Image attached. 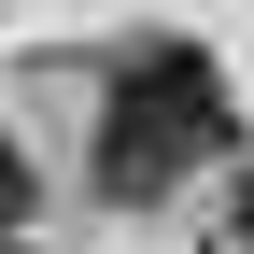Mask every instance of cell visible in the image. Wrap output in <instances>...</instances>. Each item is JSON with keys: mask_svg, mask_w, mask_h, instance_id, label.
Here are the masks:
<instances>
[{"mask_svg": "<svg viewBox=\"0 0 254 254\" xmlns=\"http://www.w3.org/2000/svg\"><path fill=\"white\" fill-rule=\"evenodd\" d=\"M28 198H43V184H28V155H14V141H0V254H14V240H28Z\"/></svg>", "mask_w": 254, "mask_h": 254, "instance_id": "cell-2", "label": "cell"}, {"mask_svg": "<svg viewBox=\"0 0 254 254\" xmlns=\"http://www.w3.org/2000/svg\"><path fill=\"white\" fill-rule=\"evenodd\" d=\"M226 240H254V155H240V198H226Z\"/></svg>", "mask_w": 254, "mask_h": 254, "instance_id": "cell-3", "label": "cell"}, {"mask_svg": "<svg viewBox=\"0 0 254 254\" xmlns=\"http://www.w3.org/2000/svg\"><path fill=\"white\" fill-rule=\"evenodd\" d=\"M226 155V71H212L198 43H127L113 85H99V198L155 212L184 170H212Z\"/></svg>", "mask_w": 254, "mask_h": 254, "instance_id": "cell-1", "label": "cell"}, {"mask_svg": "<svg viewBox=\"0 0 254 254\" xmlns=\"http://www.w3.org/2000/svg\"><path fill=\"white\" fill-rule=\"evenodd\" d=\"M212 254H254V240H212Z\"/></svg>", "mask_w": 254, "mask_h": 254, "instance_id": "cell-4", "label": "cell"}]
</instances>
